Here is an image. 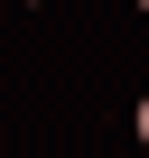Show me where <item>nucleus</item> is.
Instances as JSON below:
<instances>
[{"mask_svg":"<svg viewBox=\"0 0 149 158\" xmlns=\"http://www.w3.org/2000/svg\"><path fill=\"white\" fill-rule=\"evenodd\" d=\"M140 139H149V102H140Z\"/></svg>","mask_w":149,"mask_h":158,"instance_id":"f257e3e1","label":"nucleus"},{"mask_svg":"<svg viewBox=\"0 0 149 158\" xmlns=\"http://www.w3.org/2000/svg\"><path fill=\"white\" fill-rule=\"evenodd\" d=\"M140 10H149V0H140Z\"/></svg>","mask_w":149,"mask_h":158,"instance_id":"f03ea898","label":"nucleus"}]
</instances>
